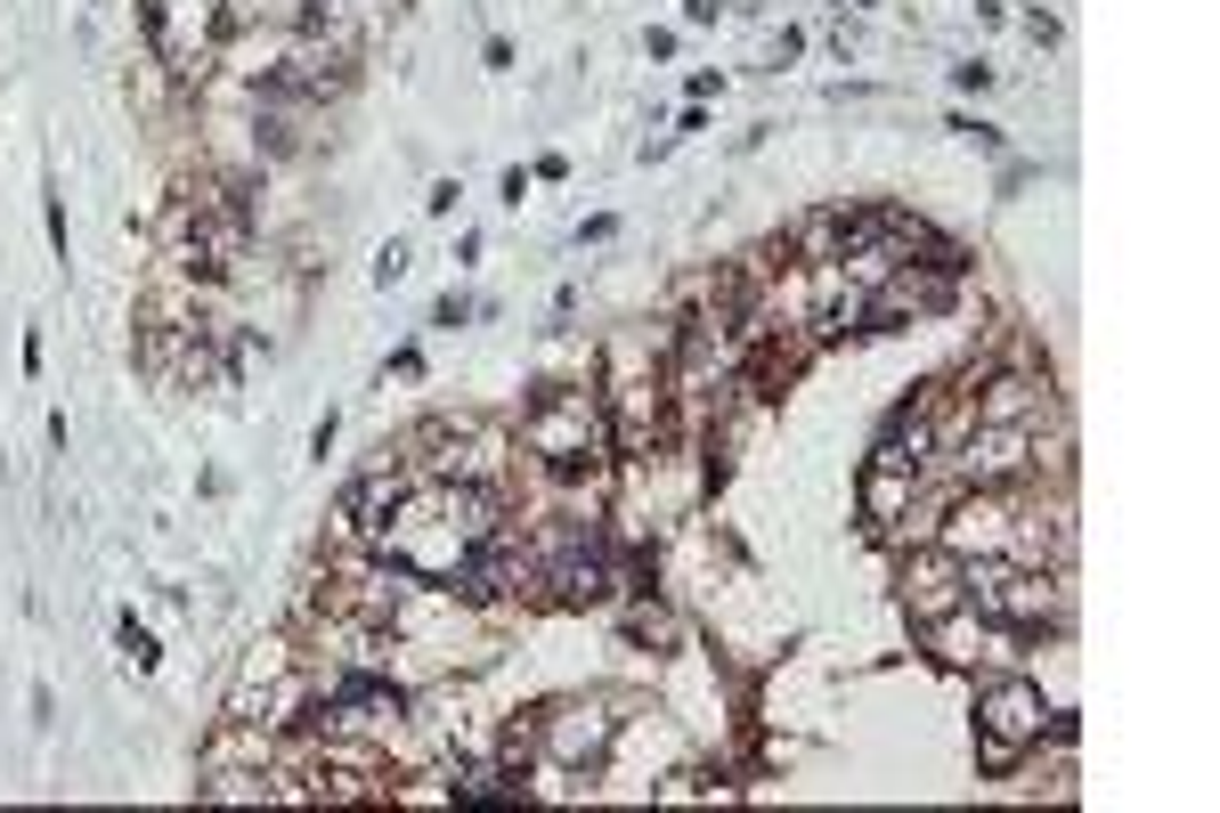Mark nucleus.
I'll list each match as a JSON object with an SVG mask.
<instances>
[{
  "label": "nucleus",
  "mask_w": 1220,
  "mask_h": 813,
  "mask_svg": "<svg viewBox=\"0 0 1220 813\" xmlns=\"http://www.w3.org/2000/svg\"><path fill=\"white\" fill-rule=\"evenodd\" d=\"M627 643H659V651H676L684 635H676V618H667L659 602H643V611H627Z\"/></svg>",
  "instance_id": "obj_5"
},
{
  "label": "nucleus",
  "mask_w": 1220,
  "mask_h": 813,
  "mask_svg": "<svg viewBox=\"0 0 1220 813\" xmlns=\"http://www.w3.org/2000/svg\"><path fill=\"white\" fill-rule=\"evenodd\" d=\"M464 318H473V301H464V294H448V301H439V309H432V326H448V334H456Z\"/></svg>",
  "instance_id": "obj_9"
},
{
  "label": "nucleus",
  "mask_w": 1220,
  "mask_h": 813,
  "mask_svg": "<svg viewBox=\"0 0 1220 813\" xmlns=\"http://www.w3.org/2000/svg\"><path fill=\"white\" fill-rule=\"evenodd\" d=\"M424 212H432V220H448V212H456V179H432V196H424Z\"/></svg>",
  "instance_id": "obj_8"
},
{
  "label": "nucleus",
  "mask_w": 1220,
  "mask_h": 813,
  "mask_svg": "<svg viewBox=\"0 0 1220 813\" xmlns=\"http://www.w3.org/2000/svg\"><path fill=\"white\" fill-rule=\"evenodd\" d=\"M1042 684H1025V675H1001V684H984L976 692V765L993 773V781H1009L1025 765V748L1042 741Z\"/></svg>",
  "instance_id": "obj_1"
},
{
  "label": "nucleus",
  "mask_w": 1220,
  "mask_h": 813,
  "mask_svg": "<svg viewBox=\"0 0 1220 813\" xmlns=\"http://www.w3.org/2000/svg\"><path fill=\"white\" fill-rule=\"evenodd\" d=\"M1042 407H1050L1042 383H1025V375H1001V383L976 390V424H1033Z\"/></svg>",
  "instance_id": "obj_3"
},
{
  "label": "nucleus",
  "mask_w": 1220,
  "mask_h": 813,
  "mask_svg": "<svg viewBox=\"0 0 1220 813\" xmlns=\"http://www.w3.org/2000/svg\"><path fill=\"white\" fill-rule=\"evenodd\" d=\"M407 277V245H383L375 252V285H399Z\"/></svg>",
  "instance_id": "obj_7"
},
{
  "label": "nucleus",
  "mask_w": 1220,
  "mask_h": 813,
  "mask_svg": "<svg viewBox=\"0 0 1220 813\" xmlns=\"http://www.w3.org/2000/svg\"><path fill=\"white\" fill-rule=\"evenodd\" d=\"M903 611H912L920 626L960 618V554L952 545H920V554L903 562Z\"/></svg>",
  "instance_id": "obj_2"
},
{
  "label": "nucleus",
  "mask_w": 1220,
  "mask_h": 813,
  "mask_svg": "<svg viewBox=\"0 0 1220 813\" xmlns=\"http://www.w3.org/2000/svg\"><path fill=\"white\" fill-rule=\"evenodd\" d=\"M912 496H920L912 472H887V464L863 472V520H871V529H895V520L912 513Z\"/></svg>",
  "instance_id": "obj_4"
},
{
  "label": "nucleus",
  "mask_w": 1220,
  "mask_h": 813,
  "mask_svg": "<svg viewBox=\"0 0 1220 813\" xmlns=\"http://www.w3.org/2000/svg\"><path fill=\"white\" fill-rule=\"evenodd\" d=\"M115 643H122V660H131L139 675H147L155 660H163V651H155V635H147V626H139V618H122V626H115Z\"/></svg>",
  "instance_id": "obj_6"
}]
</instances>
